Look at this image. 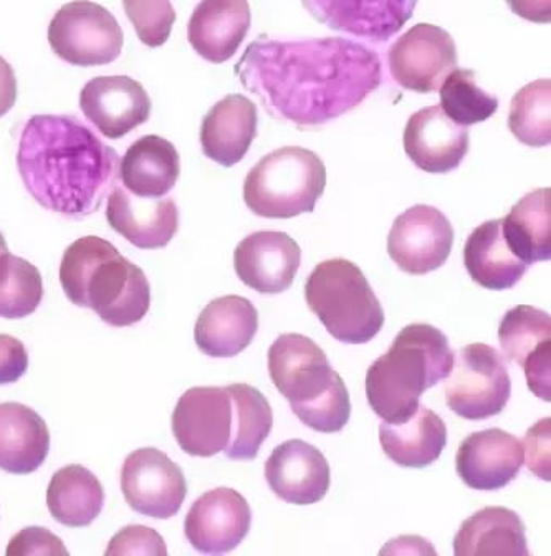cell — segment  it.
<instances>
[{
  "label": "cell",
  "mask_w": 551,
  "mask_h": 556,
  "mask_svg": "<svg viewBox=\"0 0 551 556\" xmlns=\"http://www.w3.org/2000/svg\"><path fill=\"white\" fill-rule=\"evenodd\" d=\"M246 90L281 123L313 128L347 115L378 90L381 60L347 39L284 40L261 35L236 65Z\"/></svg>",
  "instance_id": "cell-1"
},
{
  "label": "cell",
  "mask_w": 551,
  "mask_h": 556,
  "mask_svg": "<svg viewBox=\"0 0 551 556\" xmlns=\"http://www.w3.org/2000/svg\"><path fill=\"white\" fill-rule=\"evenodd\" d=\"M17 167L28 194L70 219L97 213L120 178V156L68 115H35L18 141Z\"/></svg>",
  "instance_id": "cell-2"
},
{
  "label": "cell",
  "mask_w": 551,
  "mask_h": 556,
  "mask_svg": "<svg viewBox=\"0 0 551 556\" xmlns=\"http://www.w3.org/2000/svg\"><path fill=\"white\" fill-rule=\"evenodd\" d=\"M60 283L73 305L93 309L112 327H132L150 309L145 271L101 237H82L68 245L60 264Z\"/></svg>",
  "instance_id": "cell-3"
},
{
  "label": "cell",
  "mask_w": 551,
  "mask_h": 556,
  "mask_svg": "<svg viewBox=\"0 0 551 556\" xmlns=\"http://www.w3.org/2000/svg\"><path fill=\"white\" fill-rule=\"evenodd\" d=\"M454 352L439 328L413 324L402 328L389 352L366 372L367 403L385 422L410 419L424 391L448 378Z\"/></svg>",
  "instance_id": "cell-4"
},
{
  "label": "cell",
  "mask_w": 551,
  "mask_h": 556,
  "mask_svg": "<svg viewBox=\"0 0 551 556\" xmlns=\"http://www.w3.org/2000/svg\"><path fill=\"white\" fill-rule=\"evenodd\" d=\"M268 372L303 425L323 434L343 431L351 416L350 394L315 341L280 334L268 350Z\"/></svg>",
  "instance_id": "cell-5"
},
{
  "label": "cell",
  "mask_w": 551,
  "mask_h": 556,
  "mask_svg": "<svg viewBox=\"0 0 551 556\" xmlns=\"http://www.w3.org/2000/svg\"><path fill=\"white\" fill-rule=\"evenodd\" d=\"M305 300L326 331L341 343H367L385 325L381 302L360 267L347 258L316 265L305 283Z\"/></svg>",
  "instance_id": "cell-6"
},
{
  "label": "cell",
  "mask_w": 551,
  "mask_h": 556,
  "mask_svg": "<svg viewBox=\"0 0 551 556\" xmlns=\"http://www.w3.org/2000/svg\"><path fill=\"white\" fill-rule=\"evenodd\" d=\"M325 186L326 167L318 154L285 147L272 151L249 170L243 201L255 216L291 219L313 213Z\"/></svg>",
  "instance_id": "cell-7"
},
{
  "label": "cell",
  "mask_w": 551,
  "mask_h": 556,
  "mask_svg": "<svg viewBox=\"0 0 551 556\" xmlns=\"http://www.w3.org/2000/svg\"><path fill=\"white\" fill-rule=\"evenodd\" d=\"M446 381V403L468 421H484L505 409L512 393L509 369L496 348H461Z\"/></svg>",
  "instance_id": "cell-8"
},
{
  "label": "cell",
  "mask_w": 551,
  "mask_h": 556,
  "mask_svg": "<svg viewBox=\"0 0 551 556\" xmlns=\"http://www.w3.org/2000/svg\"><path fill=\"white\" fill-rule=\"evenodd\" d=\"M49 43L63 62L75 66H100L122 55V27L112 12L91 0L63 5L49 25Z\"/></svg>",
  "instance_id": "cell-9"
},
{
  "label": "cell",
  "mask_w": 551,
  "mask_h": 556,
  "mask_svg": "<svg viewBox=\"0 0 551 556\" xmlns=\"http://www.w3.org/2000/svg\"><path fill=\"white\" fill-rule=\"evenodd\" d=\"M389 72L399 87L416 93H434L458 70V47L448 30L417 24L389 49Z\"/></svg>",
  "instance_id": "cell-10"
},
{
  "label": "cell",
  "mask_w": 551,
  "mask_h": 556,
  "mask_svg": "<svg viewBox=\"0 0 551 556\" xmlns=\"http://www.w3.org/2000/svg\"><path fill=\"white\" fill-rule=\"evenodd\" d=\"M122 491L133 510L167 520L183 507L188 483L183 470L163 451L142 447L126 457Z\"/></svg>",
  "instance_id": "cell-11"
},
{
  "label": "cell",
  "mask_w": 551,
  "mask_h": 556,
  "mask_svg": "<svg viewBox=\"0 0 551 556\" xmlns=\"http://www.w3.org/2000/svg\"><path fill=\"white\" fill-rule=\"evenodd\" d=\"M454 229L433 205L417 204L396 217L388 237V254L402 271L426 275L448 262Z\"/></svg>",
  "instance_id": "cell-12"
},
{
  "label": "cell",
  "mask_w": 551,
  "mask_h": 556,
  "mask_svg": "<svg viewBox=\"0 0 551 556\" xmlns=\"http://www.w3.org/2000/svg\"><path fill=\"white\" fill-rule=\"evenodd\" d=\"M230 431L233 401L227 388H191L174 407L173 434L189 456L212 457L223 452Z\"/></svg>",
  "instance_id": "cell-13"
},
{
  "label": "cell",
  "mask_w": 551,
  "mask_h": 556,
  "mask_svg": "<svg viewBox=\"0 0 551 556\" xmlns=\"http://www.w3.org/2000/svg\"><path fill=\"white\" fill-rule=\"evenodd\" d=\"M499 340L509 362L524 368L528 390L551 401V318L543 309L518 305L500 321Z\"/></svg>",
  "instance_id": "cell-14"
},
{
  "label": "cell",
  "mask_w": 551,
  "mask_h": 556,
  "mask_svg": "<svg viewBox=\"0 0 551 556\" xmlns=\"http://www.w3.org/2000/svg\"><path fill=\"white\" fill-rule=\"evenodd\" d=\"M252 526L249 502L229 486L205 492L184 520V533L198 552L223 555L243 542Z\"/></svg>",
  "instance_id": "cell-15"
},
{
  "label": "cell",
  "mask_w": 551,
  "mask_h": 556,
  "mask_svg": "<svg viewBox=\"0 0 551 556\" xmlns=\"http://www.w3.org/2000/svg\"><path fill=\"white\" fill-rule=\"evenodd\" d=\"M302 4L331 30L385 43L411 21L417 0H302Z\"/></svg>",
  "instance_id": "cell-16"
},
{
  "label": "cell",
  "mask_w": 551,
  "mask_h": 556,
  "mask_svg": "<svg viewBox=\"0 0 551 556\" xmlns=\"http://www.w3.org/2000/svg\"><path fill=\"white\" fill-rule=\"evenodd\" d=\"M300 264L299 243L277 230L250 233L234 252V268L240 280L264 295H277L290 289Z\"/></svg>",
  "instance_id": "cell-17"
},
{
  "label": "cell",
  "mask_w": 551,
  "mask_h": 556,
  "mask_svg": "<svg viewBox=\"0 0 551 556\" xmlns=\"http://www.w3.org/2000/svg\"><path fill=\"white\" fill-rule=\"evenodd\" d=\"M524 459V444L515 435L502 429H486L462 441L455 470L474 491L493 492L517 479Z\"/></svg>",
  "instance_id": "cell-18"
},
{
  "label": "cell",
  "mask_w": 551,
  "mask_h": 556,
  "mask_svg": "<svg viewBox=\"0 0 551 556\" xmlns=\"http://www.w3.org/2000/svg\"><path fill=\"white\" fill-rule=\"evenodd\" d=\"M80 109L108 139H120L151 116L150 94L129 77H97L85 85Z\"/></svg>",
  "instance_id": "cell-19"
},
{
  "label": "cell",
  "mask_w": 551,
  "mask_h": 556,
  "mask_svg": "<svg viewBox=\"0 0 551 556\" xmlns=\"http://www.w3.org/2000/svg\"><path fill=\"white\" fill-rule=\"evenodd\" d=\"M271 491L291 505H313L323 501L331 483L328 460L315 445L291 439L277 445L265 463Z\"/></svg>",
  "instance_id": "cell-20"
},
{
  "label": "cell",
  "mask_w": 551,
  "mask_h": 556,
  "mask_svg": "<svg viewBox=\"0 0 551 556\" xmlns=\"http://www.w3.org/2000/svg\"><path fill=\"white\" fill-rule=\"evenodd\" d=\"M404 151L419 169L446 174L458 169L471 147L467 126L452 122L440 104L419 110L404 128Z\"/></svg>",
  "instance_id": "cell-21"
},
{
  "label": "cell",
  "mask_w": 551,
  "mask_h": 556,
  "mask_svg": "<svg viewBox=\"0 0 551 556\" xmlns=\"http://www.w3.org/2000/svg\"><path fill=\"white\" fill-rule=\"evenodd\" d=\"M107 220L115 232L145 251L166 248L179 229V211L171 198H139L115 186L108 195Z\"/></svg>",
  "instance_id": "cell-22"
},
{
  "label": "cell",
  "mask_w": 551,
  "mask_h": 556,
  "mask_svg": "<svg viewBox=\"0 0 551 556\" xmlns=\"http://www.w3.org/2000/svg\"><path fill=\"white\" fill-rule=\"evenodd\" d=\"M252 24L247 0H201L188 25L192 49L221 65L236 55Z\"/></svg>",
  "instance_id": "cell-23"
},
{
  "label": "cell",
  "mask_w": 551,
  "mask_h": 556,
  "mask_svg": "<svg viewBox=\"0 0 551 556\" xmlns=\"http://www.w3.org/2000/svg\"><path fill=\"white\" fill-rule=\"evenodd\" d=\"M259 330V312L239 295L212 300L196 321L195 340L211 358H234L249 348Z\"/></svg>",
  "instance_id": "cell-24"
},
{
  "label": "cell",
  "mask_w": 551,
  "mask_h": 556,
  "mask_svg": "<svg viewBox=\"0 0 551 556\" xmlns=\"http://www.w3.org/2000/svg\"><path fill=\"white\" fill-rule=\"evenodd\" d=\"M256 106L243 94H229L202 119V153L224 167L240 163L256 136Z\"/></svg>",
  "instance_id": "cell-25"
},
{
  "label": "cell",
  "mask_w": 551,
  "mask_h": 556,
  "mask_svg": "<svg viewBox=\"0 0 551 556\" xmlns=\"http://www.w3.org/2000/svg\"><path fill=\"white\" fill-rule=\"evenodd\" d=\"M49 451V426L39 413L21 403L0 404V469L27 476L42 467Z\"/></svg>",
  "instance_id": "cell-26"
},
{
  "label": "cell",
  "mask_w": 551,
  "mask_h": 556,
  "mask_svg": "<svg viewBox=\"0 0 551 556\" xmlns=\"http://www.w3.org/2000/svg\"><path fill=\"white\" fill-rule=\"evenodd\" d=\"M179 174V153L171 141L156 135L139 138L120 160L123 188L139 198H164L173 191Z\"/></svg>",
  "instance_id": "cell-27"
},
{
  "label": "cell",
  "mask_w": 551,
  "mask_h": 556,
  "mask_svg": "<svg viewBox=\"0 0 551 556\" xmlns=\"http://www.w3.org/2000/svg\"><path fill=\"white\" fill-rule=\"evenodd\" d=\"M379 442L386 456L401 467L423 469L439 459L448 445L444 421L426 406L402 422L379 426Z\"/></svg>",
  "instance_id": "cell-28"
},
{
  "label": "cell",
  "mask_w": 551,
  "mask_h": 556,
  "mask_svg": "<svg viewBox=\"0 0 551 556\" xmlns=\"http://www.w3.org/2000/svg\"><path fill=\"white\" fill-rule=\"evenodd\" d=\"M464 265L475 283L493 292L513 289L530 268L510 251L502 219L487 220L468 236Z\"/></svg>",
  "instance_id": "cell-29"
},
{
  "label": "cell",
  "mask_w": 551,
  "mask_h": 556,
  "mask_svg": "<svg viewBox=\"0 0 551 556\" xmlns=\"http://www.w3.org/2000/svg\"><path fill=\"white\" fill-rule=\"evenodd\" d=\"M517 511L486 507L462 523L454 539L455 556H528L527 532Z\"/></svg>",
  "instance_id": "cell-30"
},
{
  "label": "cell",
  "mask_w": 551,
  "mask_h": 556,
  "mask_svg": "<svg viewBox=\"0 0 551 556\" xmlns=\"http://www.w3.org/2000/svg\"><path fill=\"white\" fill-rule=\"evenodd\" d=\"M103 504V485L87 467L72 464L53 473L47 489V507L62 526H91L100 517Z\"/></svg>",
  "instance_id": "cell-31"
},
{
  "label": "cell",
  "mask_w": 551,
  "mask_h": 556,
  "mask_svg": "<svg viewBox=\"0 0 551 556\" xmlns=\"http://www.w3.org/2000/svg\"><path fill=\"white\" fill-rule=\"evenodd\" d=\"M510 251L530 265L551 258V189L528 192L502 219Z\"/></svg>",
  "instance_id": "cell-32"
},
{
  "label": "cell",
  "mask_w": 551,
  "mask_h": 556,
  "mask_svg": "<svg viewBox=\"0 0 551 556\" xmlns=\"http://www.w3.org/2000/svg\"><path fill=\"white\" fill-rule=\"evenodd\" d=\"M233 401V431L224 448L233 460H252L274 428V413L267 397L256 388L236 382L227 387Z\"/></svg>",
  "instance_id": "cell-33"
},
{
  "label": "cell",
  "mask_w": 551,
  "mask_h": 556,
  "mask_svg": "<svg viewBox=\"0 0 551 556\" xmlns=\"http://www.w3.org/2000/svg\"><path fill=\"white\" fill-rule=\"evenodd\" d=\"M509 129L527 147L544 148L551 143L550 78L525 85L512 98Z\"/></svg>",
  "instance_id": "cell-34"
},
{
  "label": "cell",
  "mask_w": 551,
  "mask_h": 556,
  "mask_svg": "<svg viewBox=\"0 0 551 556\" xmlns=\"http://www.w3.org/2000/svg\"><path fill=\"white\" fill-rule=\"evenodd\" d=\"M43 299L42 275L30 262L0 255V317L18 320L39 308Z\"/></svg>",
  "instance_id": "cell-35"
},
{
  "label": "cell",
  "mask_w": 551,
  "mask_h": 556,
  "mask_svg": "<svg viewBox=\"0 0 551 556\" xmlns=\"http://www.w3.org/2000/svg\"><path fill=\"white\" fill-rule=\"evenodd\" d=\"M440 90V109L461 126L487 122L499 110V98L475 81L472 70H454Z\"/></svg>",
  "instance_id": "cell-36"
},
{
  "label": "cell",
  "mask_w": 551,
  "mask_h": 556,
  "mask_svg": "<svg viewBox=\"0 0 551 556\" xmlns=\"http://www.w3.org/2000/svg\"><path fill=\"white\" fill-rule=\"evenodd\" d=\"M123 8L145 46L158 49L167 42L176 22L171 0H123Z\"/></svg>",
  "instance_id": "cell-37"
},
{
  "label": "cell",
  "mask_w": 551,
  "mask_h": 556,
  "mask_svg": "<svg viewBox=\"0 0 551 556\" xmlns=\"http://www.w3.org/2000/svg\"><path fill=\"white\" fill-rule=\"evenodd\" d=\"M107 556L113 555H167L166 543L156 530L145 526L125 527L113 536Z\"/></svg>",
  "instance_id": "cell-38"
},
{
  "label": "cell",
  "mask_w": 551,
  "mask_h": 556,
  "mask_svg": "<svg viewBox=\"0 0 551 556\" xmlns=\"http://www.w3.org/2000/svg\"><path fill=\"white\" fill-rule=\"evenodd\" d=\"M9 556L24 555H68V549L59 536L40 527H27L12 536L8 546Z\"/></svg>",
  "instance_id": "cell-39"
},
{
  "label": "cell",
  "mask_w": 551,
  "mask_h": 556,
  "mask_svg": "<svg viewBox=\"0 0 551 556\" xmlns=\"http://www.w3.org/2000/svg\"><path fill=\"white\" fill-rule=\"evenodd\" d=\"M550 417L540 419L525 435L524 451L527 452V467L538 479L550 482Z\"/></svg>",
  "instance_id": "cell-40"
},
{
  "label": "cell",
  "mask_w": 551,
  "mask_h": 556,
  "mask_svg": "<svg viewBox=\"0 0 551 556\" xmlns=\"http://www.w3.org/2000/svg\"><path fill=\"white\" fill-rule=\"evenodd\" d=\"M28 369L24 343L11 334H0V387L18 381Z\"/></svg>",
  "instance_id": "cell-41"
},
{
  "label": "cell",
  "mask_w": 551,
  "mask_h": 556,
  "mask_svg": "<svg viewBox=\"0 0 551 556\" xmlns=\"http://www.w3.org/2000/svg\"><path fill=\"white\" fill-rule=\"evenodd\" d=\"M513 14L535 24H550L551 0H506Z\"/></svg>",
  "instance_id": "cell-42"
},
{
  "label": "cell",
  "mask_w": 551,
  "mask_h": 556,
  "mask_svg": "<svg viewBox=\"0 0 551 556\" xmlns=\"http://www.w3.org/2000/svg\"><path fill=\"white\" fill-rule=\"evenodd\" d=\"M17 100V78L8 60L0 56V118L14 109Z\"/></svg>",
  "instance_id": "cell-43"
},
{
  "label": "cell",
  "mask_w": 551,
  "mask_h": 556,
  "mask_svg": "<svg viewBox=\"0 0 551 556\" xmlns=\"http://www.w3.org/2000/svg\"><path fill=\"white\" fill-rule=\"evenodd\" d=\"M8 242H5L4 236H2V232H0V255L8 254Z\"/></svg>",
  "instance_id": "cell-44"
}]
</instances>
